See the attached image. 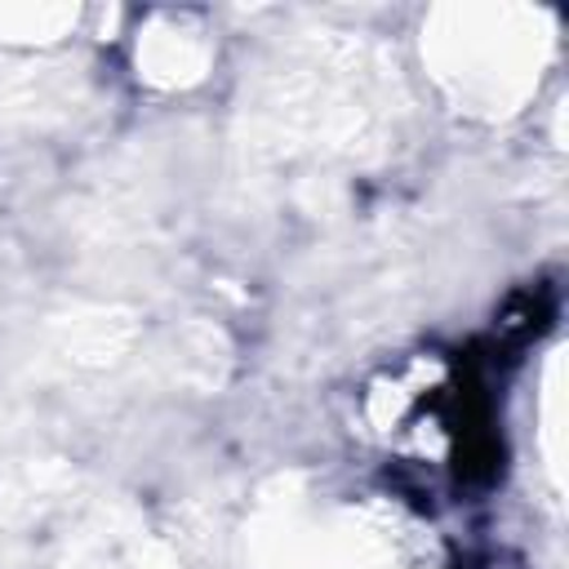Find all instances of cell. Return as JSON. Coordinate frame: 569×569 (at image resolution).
Instances as JSON below:
<instances>
[{
    "instance_id": "1",
    "label": "cell",
    "mask_w": 569,
    "mask_h": 569,
    "mask_svg": "<svg viewBox=\"0 0 569 569\" xmlns=\"http://www.w3.org/2000/svg\"><path fill=\"white\" fill-rule=\"evenodd\" d=\"M138 76L156 89H187L204 80V67L213 58L209 27L196 13H151L138 27Z\"/></svg>"
},
{
    "instance_id": "2",
    "label": "cell",
    "mask_w": 569,
    "mask_h": 569,
    "mask_svg": "<svg viewBox=\"0 0 569 569\" xmlns=\"http://www.w3.org/2000/svg\"><path fill=\"white\" fill-rule=\"evenodd\" d=\"M80 9H62V4H4L0 9V40L9 44H49L62 40L67 31H76Z\"/></svg>"
}]
</instances>
